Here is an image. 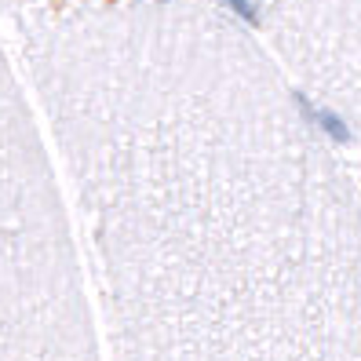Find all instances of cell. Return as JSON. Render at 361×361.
I'll return each instance as SVG.
<instances>
[{"label":"cell","mask_w":361,"mask_h":361,"mask_svg":"<svg viewBox=\"0 0 361 361\" xmlns=\"http://www.w3.org/2000/svg\"><path fill=\"white\" fill-rule=\"evenodd\" d=\"M248 23L278 55L336 139L361 164V0H245Z\"/></svg>","instance_id":"3"},{"label":"cell","mask_w":361,"mask_h":361,"mask_svg":"<svg viewBox=\"0 0 361 361\" xmlns=\"http://www.w3.org/2000/svg\"><path fill=\"white\" fill-rule=\"evenodd\" d=\"M0 361H106L73 204L18 59L0 48Z\"/></svg>","instance_id":"2"},{"label":"cell","mask_w":361,"mask_h":361,"mask_svg":"<svg viewBox=\"0 0 361 361\" xmlns=\"http://www.w3.org/2000/svg\"><path fill=\"white\" fill-rule=\"evenodd\" d=\"M51 4H66V0H0V15H30L40 8H51Z\"/></svg>","instance_id":"4"},{"label":"cell","mask_w":361,"mask_h":361,"mask_svg":"<svg viewBox=\"0 0 361 361\" xmlns=\"http://www.w3.org/2000/svg\"><path fill=\"white\" fill-rule=\"evenodd\" d=\"M15 59L106 361H361V164L248 18L66 0L15 18Z\"/></svg>","instance_id":"1"}]
</instances>
